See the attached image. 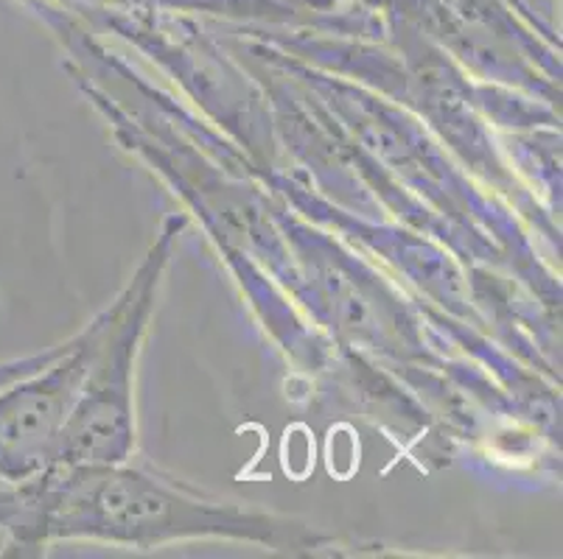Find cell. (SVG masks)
Segmentation results:
<instances>
[{
  "instance_id": "obj_1",
  "label": "cell",
  "mask_w": 563,
  "mask_h": 559,
  "mask_svg": "<svg viewBox=\"0 0 563 559\" xmlns=\"http://www.w3.org/2000/svg\"><path fill=\"white\" fill-rule=\"evenodd\" d=\"M34 529L45 540H101L132 548L205 537L295 554L334 546V537L298 517L208 495L126 461L51 465L34 499Z\"/></svg>"
},
{
  "instance_id": "obj_2",
  "label": "cell",
  "mask_w": 563,
  "mask_h": 559,
  "mask_svg": "<svg viewBox=\"0 0 563 559\" xmlns=\"http://www.w3.org/2000/svg\"><path fill=\"white\" fill-rule=\"evenodd\" d=\"M180 230L183 219L166 222L161 238L152 244L150 255L137 266L126 289L85 327V369L74 406L59 434L54 465H101L130 459L135 445L132 367L155 308L168 253Z\"/></svg>"
}]
</instances>
